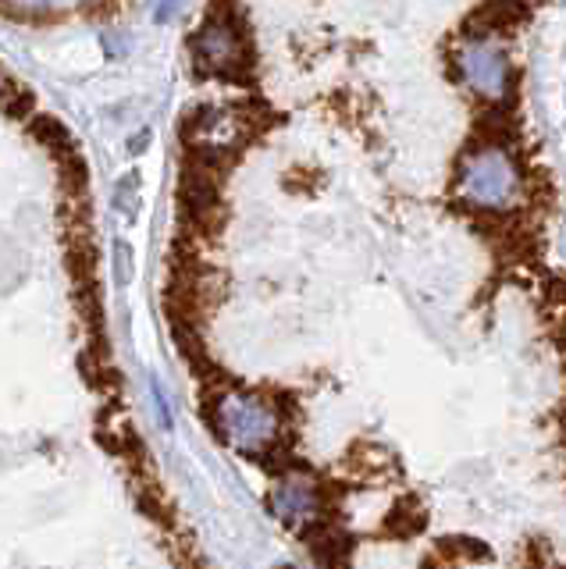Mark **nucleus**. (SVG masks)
Here are the masks:
<instances>
[{"mask_svg":"<svg viewBox=\"0 0 566 569\" xmlns=\"http://www.w3.org/2000/svg\"><path fill=\"white\" fill-rule=\"evenodd\" d=\"M29 132L43 142V147L50 150V157H64L68 150H76V142H72V136L64 132V124L58 118H50V114H32L29 118Z\"/></svg>","mask_w":566,"mask_h":569,"instance_id":"6","label":"nucleus"},{"mask_svg":"<svg viewBox=\"0 0 566 569\" xmlns=\"http://www.w3.org/2000/svg\"><path fill=\"white\" fill-rule=\"evenodd\" d=\"M175 8H179V0H165V8H161V14H157V18H168Z\"/></svg>","mask_w":566,"mask_h":569,"instance_id":"9","label":"nucleus"},{"mask_svg":"<svg viewBox=\"0 0 566 569\" xmlns=\"http://www.w3.org/2000/svg\"><path fill=\"white\" fill-rule=\"evenodd\" d=\"M32 107H37V97H32L29 89H22V86H8L4 93H0V111H4L11 121H29Z\"/></svg>","mask_w":566,"mask_h":569,"instance_id":"7","label":"nucleus"},{"mask_svg":"<svg viewBox=\"0 0 566 569\" xmlns=\"http://www.w3.org/2000/svg\"><path fill=\"white\" fill-rule=\"evenodd\" d=\"M456 192H459V200L474 210L506 213L520 203L524 174H520L517 160L509 157L506 147L485 142V147H470L464 157H459Z\"/></svg>","mask_w":566,"mask_h":569,"instance_id":"1","label":"nucleus"},{"mask_svg":"<svg viewBox=\"0 0 566 569\" xmlns=\"http://www.w3.org/2000/svg\"><path fill=\"white\" fill-rule=\"evenodd\" d=\"M207 417L215 423V431L225 441H232L236 449L250 456H264L281 441V417H286V409L257 396V391L232 388V391H225L221 399L207 402Z\"/></svg>","mask_w":566,"mask_h":569,"instance_id":"2","label":"nucleus"},{"mask_svg":"<svg viewBox=\"0 0 566 569\" xmlns=\"http://www.w3.org/2000/svg\"><path fill=\"white\" fill-rule=\"evenodd\" d=\"M115 257H118V281L126 284V281H129V246H126V242H118Z\"/></svg>","mask_w":566,"mask_h":569,"instance_id":"8","label":"nucleus"},{"mask_svg":"<svg viewBox=\"0 0 566 569\" xmlns=\"http://www.w3.org/2000/svg\"><path fill=\"white\" fill-rule=\"evenodd\" d=\"M527 8H530V0H485V4L470 14L464 36H495V40H499L506 29H517L524 22Z\"/></svg>","mask_w":566,"mask_h":569,"instance_id":"5","label":"nucleus"},{"mask_svg":"<svg viewBox=\"0 0 566 569\" xmlns=\"http://www.w3.org/2000/svg\"><path fill=\"white\" fill-rule=\"evenodd\" d=\"M456 61H459V71H464V82L477 97H485L488 103L509 100L513 71L495 36H464Z\"/></svg>","mask_w":566,"mask_h":569,"instance_id":"3","label":"nucleus"},{"mask_svg":"<svg viewBox=\"0 0 566 569\" xmlns=\"http://www.w3.org/2000/svg\"><path fill=\"white\" fill-rule=\"evenodd\" d=\"M317 509H321V491L304 473H286L271 491V512L292 530H307L317 523Z\"/></svg>","mask_w":566,"mask_h":569,"instance_id":"4","label":"nucleus"}]
</instances>
